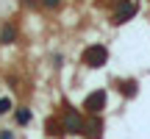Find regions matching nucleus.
I'll return each instance as SVG.
<instances>
[{"mask_svg": "<svg viewBox=\"0 0 150 139\" xmlns=\"http://www.w3.org/2000/svg\"><path fill=\"white\" fill-rule=\"evenodd\" d=\"M17 39V28L14 25H3V31H0V42L3 45H11Z\"/></svg>", "mask_w": 150, "mask_h": 139, "instance_id": "6", "label": "nucleus"}, {"mask_svg": "<svg viewBox=\"0 0 150 139\" xmlns=\"http://www.w3.org/2000/svg\"><path fill=\"white\" fill-rule=\"evenodd\" d=\"M83 109H86L89 114H100L103 109H106V92H103V89L92 92V95L83 100Z\"/></svg>", "mask_w": 150, "mask_h": 139, "instance_id": "2", "label": "nucleus"}, {"mask_svg": "<svg viewBox=\"0 0 150 139\" xmlns=\"http://www.w3.org/2000/svg\"><path fill=\"white\" fill-rule=\"evenodd\" d=\"M28 120H31V111H28V109H20V111H17V123H20V125H25Z\"/></svg>", "mask_w": 150, "mask_h": 139, "instance_id": "7", "label": "nucleus"}, {"mask_svg": "<svg viewBox=\"0 0 150 139\" xmlns=\"http://www.w3.org/2000/svg\"><path fill=\"white\" fill-rule=\"evenodd\" d=\"M122 92H125V95H136V84H125Z\"/></svg>", "mask_w": 150, "mask_h": 139, "instance_id": "9", "label": "nucleus"}, {"mask_svg": "<svg viewBox=\"0 0 150 139\" xmlns=\"http://www.w3.org/2000/svg\"><path fill=\"white\" fill-rule=\"evenodd\" d=\"M64 131H70V134H83V120H81L78 111H67L64 114Z\"/></svg>", "mask_w": 150, "mask_h": 139, "instance_id": "4", "label": "nucleus"}, {"mask_svg": "<svg viewBox=\"0 0 150 139\" xmlns=\"http://www.w3.org/2000/svg\"><path fill=\"white\" fill-rule=\"evenodd\" d=\"M11 111V100L8 97H0V114H8Z\"/></svg>", "mask_w": 150, "mask_h": 139, "instance_id": "8", "label": "nucleus"}, {"mask_svg": "<svg viewBox=\"0 0 150 139\" xmlns=\"http://www.w3.org/2000/svg\"><path fill=\"white\" fill-rule=\"evenodd\" d=\"M42 3H45V6H47V9H56V6H59V3H61V0H42Z\"/></svg>", "mask_w": 150, "mask_h": 139, "instance_id": "10", "label": "nucleus"}, {"mask_svg": "<svg viewBox=\"0 0 150 139\" xmlns=\"http://www.w3.org/2000/svg\"><path fill=\"white\" fill-rule=\"evenodd\" d=\"M134 14H136V3L134 0H122L117 6V11H114V22H128Z\"/></svg>", "mask_w": 150, "mask_h": 139, "instance_id": "3", "label": "nucleus"}, {"mask_svg": "<svg viewBox=\"0 0 150 139\" xmlns=\"http://www.w3.org/2000/svg\"><path fill=\"white\" fill-rule=\"evenodd\" d=\"M100 131H103V123H100V120H92V123H83V134H86V136L97 139V136H100Z\"/></svg>", "mask_w": 150, "mask_h": 139, "instance_id": "5", "label": "nucleus"}, {"mask_svg": "<svg viewBox=\"0 0 150 139\" xmlns=\"http://www.w3.org/2000/svg\"><path fill=\"white\" fill-rule=\"evenodd\" d=\"M106 61H108V50L103 45H89L83 50V64L86 67H103Z\"/></svg>", "mask_w": 150, "mask_h": 139, "instance_id": "1", "label": "nucleus"}, {"mask_svg": "<svg viewBox=\"0 0 150 139\" xmlns=\"http://www.w3.org/2000/svg\"><path fill=\"white\" fill-rule=\"evenodd\" d=\"M0 139H14V134H11V131H3V134H0Z\"/></svg>", "mask_w": 150, "mask_h": 139, "instance_id": "11", "label": "nucleus"}]
</instances>
